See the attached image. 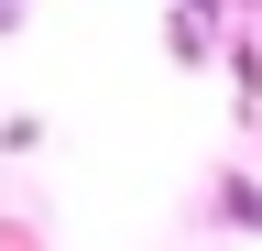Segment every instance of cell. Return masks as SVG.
<instances>
[{
	"label": "cell",
	"mask_w": 262,
	"mask_h": 251,
	"mask_svg": "<svg viewBox=\"0 0 262 251\" xmlns=\"http://www.w3.org/2000/svg\"><path fill=\"white\" fill-rule=\"evenodd\" d=\"M175 55H186V66H208V11H196V0L175 11Z\"/></svg>",
	"instance_id": "2"
},
{
	"label": "cell",
	"mask_w": 262,
	"mask_h": 251,
	"mask_svg": "<svg viewBox=\"0 0 262 251\" xmlns=\"http://www.w3.org/2000/svg\"><path fill=\"white\" fill-rule=\"evenodd\" d=\"M22 22H33V0H0V44H11V33H22Z\"/></svg>",
	"instance_id": "3"
},
{
	"label": "cell",
	"mask_w": 262,
	"mask_h": 251,
	"mask_svg": "<svg viewBox=\"0 0 262 251\" xmlns=\"http://www.w3.org/2000/svg\"><path fill=\"white\" fill-rule=\"evenodd\" d=\"M208 218H219V230H262V186H251V175H219Z\"/></svg>",
	"instance_id": "1"
}]
</instances>
